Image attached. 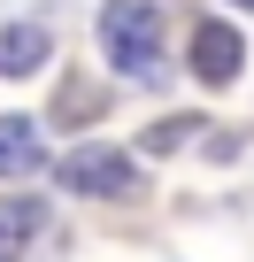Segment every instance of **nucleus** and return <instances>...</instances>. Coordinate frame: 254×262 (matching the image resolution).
I'll return each mask as SVG.
<instances>
[{"instance_id":"0eeeda50","label":"nucleus","mask_w":254,"mask_h":262,"mask_svg":"<svg viewBox=\"0 0 254 262\" xmlns=\"http://www.w3.org/2000/svg\"><path fill=\"white\" fill-rule=\"evenodd\" d=\"M200 131H208L200 116H170V123H154V131H147V139H139V147H147V155H170L177 139H200Z\"/></svg>"},{"instance_id":"39448f33","label":"nucleus","mask_w":254,"mask_h":262,"mask_svg":"<svg viewBox=\"0 0 254 262\" xmlns=\"http://www.w3.org/2000/svg\"><path fill=\"white\" fill-rule=\"evenodd\" d=\"M47 54H54L47 24H0V77H31Z\"/></svg>"},{"instance_id":"f03ea898","label":"nucleus","mask_w":254,"mask_h":262,"mask_svg":"<svg viewBox=\"0 0 254 262\" xmlns=\"http://www.w3.org/2000/svg\"><path fill=\"white\" fill-rule=\"evenodd\" d=\"M62 185H70V193H100V201H123V193L139 185V170L123 162L116 147H70V155H62Z\"/></svg>"},{"instance_id":"7ed1b4c3","label":"nucleus","mask_w":254,"mask_h":262,"mask_svg":"<svg viewBox=\"0 0 254 262\" xmlns=\"http://www.w3.org/2000/svg\"><path fill=\"white\" fill-rule=\"evenodd\" d=\"M239 70H246L239 24H200V31H193V77H200V85H231Z\"/></svg>"},{"instance_id":"6e6552de","label":"nucleus","mask_w":254,"mask_h":262,"mask_svg":"<svg viewBox=\"0 0 254 262\" xmlns=\"http://www.w3.org/2000/svg\"><path fill=\"white\" fill-rule=\"evenodd\" d=\"M239 8H254V0H239Z\"/></svg>"},{"instance_id":"423d86ee","label":"nucleus","mask_w":254,"mask_h":262,"mask_svg":"<svg viewBox=\"0 0 254 262\" xmlns=\"http://www.w3.org/2000/svg\"><path fill=\"white\" fill-rule=\"evenodd\" d=\"M31 239H39V201L8 193V201H0V262H16Z\"/></svg>"},{"instance_id":"20e7f679","label":"nucleus","mask_w":254,"mask_h":262,"mask_svg":"<svg viewBox=\"0 0 254 262\" xmlns=\"http://www.w3.org/2000/svg\"><path fill=\"white\" fill-rule=\"evenodd\" d=\"M47 162V131L31 116H0V178H31Z\"/></svg>"},{"instance_id":"f257e3e1","label":"nucleus","mask_w":254,"mask_h":262,"mask_svg":"<svg viewBox=\"0 0 254 262\" xmlns=\"http://www.w3.org/2000/svg\"><path fill=\"white\" fill-rule=\"evenodd\" d=\"M93 39L131 85H162V8L154 0H100Z\"/></svg>"}]
</instances>
